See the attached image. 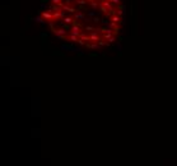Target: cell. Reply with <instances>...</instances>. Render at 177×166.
Instances as JSON below:
<instances>
[{"label": "cell", "mask_w": 177, "mask_h": 166, "mask_svg": "<svg viewBox=\"0 0 177 166\" xmlns=\"http://www.w3.org/2000/svg\"><path fill=\"white\" fill-rule=\"evenodd\" d=\"M40 18L59 40L101 49L117 40L124 23L122 0H50Z\"/></svg>", "instance_id": "6da1fadb"}]
</instances>
